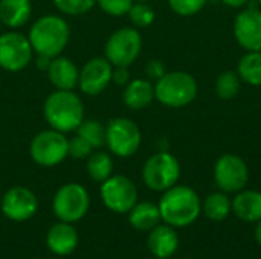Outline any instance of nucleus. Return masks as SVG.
<instances>
[{"instance_id":"obj_7","label":"nucleus","mask_w":261,"mask_h":259,"mask_svg":"<svg viewBox=\"0 0 261 259\" xmlns=\"http://www.w3.org/2000/svg\"><path fill=\"white\" fill-rule=\"evenodd\" d=\"M141 130L128 118H115L106 127V145L118 157H130L141 147Z\"/></svg>"},{"instance_id":"obj_31","label":"nucleus","mask_w":261,"mask_h":259,"mask_svg":"<svg viewBox=\"0 0 261 259\" xmlns=\"http://www.w3.org/2000/svg\"><path fill=\"white\" fill-rule=\"evenodd\" d=\"M96 3L106 14L113 17H121L128 14L133 0H96Z\"/></svg>"},{"instance_id":"obj_15","label":"nucleus","mask_w":261,"mask_h":259,"mask_svg":"<svg viewBox=\"0 0 261 259\" xmlns=\"http://www.w3.org/2000/svg\"><path fill=\"white\" fill-rule=\"evenodd\" d=\"M234 37L237 43L251 50H261V11L251 6L234 20Z\"/></svg>"},{"instance_id":"obj_17","label":"nucleus","mask_w":261,"mask_h":259,"mask_svg":"<svg viewBox=\"0 0 261 259\" xmlns=\"http://www.w3.org/2000/svg\"><path fill=\"white\" fill-rule=\"evenodd\" d=\"M46 244L49 250L55 255H70L78 246V232L75 231L72 223L60 221L49 229L46 235Z\"/></svg>"},{"instance_id":"obj_10","label":"nucleus","mask_w":261,"mask_h":259,"mask_svg":"<svg viewBox=\"0 0 261 259\" xmlns=\"http://www.w3.org/2000/svg\"><path fill=\"white\" fill-rule=\"evenodd\" d=\"M101 198L112 212L128 214L138 203V189L128 177L110 176L101 185Z\"/></svg>"},{"instance_id":"obj_37","label":"nucleus","mask_w":261,"mask_h":259,"mask_svg":"<svg viewBox=\"0 0 261 259\" xmlns=\"http://www.w3.org/2000/svg\"><path fill=\"white\" fill-rule=\"evenodd\" d=\"M133 2H139V3H147L148 0H133Z\"/></svg>"},{"instance_id":"obj_8","label":"nucleus","mask_w":261,"mask_h":259,"mask_svg":"<svg viewBox=\"0 0 261 259\" xmlns=\"http://www.w3.org/2000/svg\"><path fill=\"white\" fill-rule=\"evenodd\" d=\"M90 197L84 186L78 183H67L61 186L54 197V214L60 221H80L89 211Z\"/></svg>"},{"instance_id":"obj_35","label":"nucleus","mask_w":261,"mask_h":259,"mask_svg":"<svg viewBox=\"0 0 261 259\" xmlns=\"http://www.w3.org/2000/svg\"><path fill=\"white\" fill-rule=\"evenodd\" d=\"M226 6H231V8H242L245 6L246 3H249V0H222Z\"/></svg>"},{"instance_id":"obj_16","label":"nucleus","mask_w":261,"mask_h":259,"mask_svg":"<svg viewBox=\"0 0 261 259\" xmlns=\"http://www.w3.org/2000/svg\"><path fill=\"white\" fill-rule=\"evenodd\" d=\"M147 246L150 253L158 259L171 258L179 247L177 232L170 224H158L150 231Z\"/></svg>"},{"instance_id":"obj_20","label":"nucleus","mask_w":261,"mask_h":259,"mask_svg":"<svg viewBox=\"0 0 261 259\" xmlns=\"http://www.w3.org/2000/svg\"><path fill=\"white\" fill-rule=\"evenodd\" d=\"M124 104L132 110H142L154 99V85L142 78L133 79L125 85Z\"/></svg>"},{"instance_id":"obj_2","label":"nucleus","mask_w":261,"mask_h":259,"mask_svg":"<svg viewBox=\"0 0 261 259\" xmlns=\"http://www.w3.org/2000/svg\"><path fill=\"white\" fill-rule=\"evenodd\" d=\"M43 113L54 130L70 133L84 121V104L72 90H57L46 98Z\"/></svg>"},{"instance_id":"obj_27","label":"nucleus","mask_w":261,"mask_h":259,"mask_svg":"<svg viewBox=\"0 0 261 259\" xmlns=\"http://www.w3.org/2000/svg\"><path fill=\"white\" fill-rule=\"evenodd\" d=\"M76 131L78 136L86 139L93 148H101L106 145V127L95 119H84Z\"/></svg>"},{"instance_id":"obj_4","label":"nucleus","mask_w":261,"mask_h":259,"mask_svg":"<svg viewBox=\"0 0 261 259\" xmlns=\"http://www.w3.org/2000/svg\"><path fill=\"white\" fill-rule=\"evenodd\" d=\"M197 96V81L188 72H167L154 84V98L165 107L182 108Z\"/></svg>"},{"instance_id":"obj_38","label":"nucleus","mask_w":261,"mask_h":259,"mask_svg":"<svg viewBox=\"0 0 261 259\" xmlns=\"http://www.w3.org/2000/svg\"><path fill=\"white\" fill-rule=\"evenodd\" d=\"M258 3H260V5H261V0H258Z\"/></svg>"},{"instance_id":"obj_11","label":"nucleus","mask_w":261,"mask_h":259,"mask_svg":"<svg viewBox=\"0 0 261 259\" xmlns=\"http://www.w3.org/2000/svg\"><path fill=\"white\" fill-rule=\"evenodd\" d=\"M214 180L223 192H239L249 182V168L237 154H223L214 165Z\"/></svg>"},{"instance_id":"obj_29","label":"nucleus","mask_w":261,"mask_h":259,"mask_svg":"<svg viewBox=\"0 0 261 259\" xmlns=\"http://www.w3.org/2000/svg\"><path fill=\"white\" fill-rule=\"evenodd\" d=\"M57 9L67 15H81L89 12L96 0H54Z\"/></svg>"},{"instance_id":"obj_21","label":"nucleus","mask_w":261,"mask_h":259,"mask_svg":"<svg viewBox=\"0 0 261 259\" xmlns=\"http://www.w3.org/2000/svg\"><path fill=\"white\" fill-rule=\"evenodd\" d=\"M162 220L159 206L151 202H141L136 203L132 211L128 212V221L130 224L141 232H150L153 227L159 224Z\"/></svg>"},{"instance_id":"obj_34","label":"nucleus","mask_w":261,"mask_h":259,"mask_svg":"<svg viewBox=\"0 0 261 259\" xmlns=\"http://www.w3.org/2000/svg\"><path fill=\"white\" fill-rule=\"evenodd\" d=\"M130 79V73H128V67H115L113 73H112V81L118 85H127Z\"/></svg>"},{"instance_id":"obj_5","label":"nucleus","mask_w":261,"mask_h":259,"mask_svg":"<svg viewBox=\"0 0 261 259\" xmlns=\"http://www.w3.org/2000/svg\"><path fill=\"white\" fill-rule=\"evenodd\" d=\"M180 177V163L168 151H159L148 157L142 168L144 183L158 192L173 188Z\"/></svg>"},{"instance_id":"obj_30","label":"nucleus","mask_w":261,"mask_h":259,"mask_svg":"<svg viewBox=\"0 0 261 259\" xmlns=\"http://www.w3.org/2000/svg\"><path fill=\"white\" fill-rule=\"evenodd\" d=\"M208 0H168L170 8L182 17H191L200 12Z\"/></svg>"},{"instance_id":"obj_23","label":"nucleus","mask_w":261,"mask_h":259,"mask_svg":"<svg viewBox=\"0 0 261 259\" xmlns=\"http://www.w3.org/2000/svg\"><path fill=\"white\" fill-rule=\"evenodd\" d=\"M237 73L242 81L255 87L261 85V50L245 53L239 61Z\"/></svg>"},{"instance_id":"obj_1","label":"nucleus","mask_w":261,"mask_h":259,"mask_svg":"<svg viewBox=\"0 0 261 259\" xmlns=\"http://www.w3.org/2000/svg\"><path fill=\"white\" fill-rule=\"evenodd\" d=\"M158 206L165 224L173 227L193 224L202 212V202L197 192L193 188L182 185H174L167 189Z\"/></svg>"},{"instance_id":"obj_24","label":"nucleus","mask_w":261,"mask_h":259,"mask_svg":"<svg viewBox=\"0 0 261 259\" xmlns=\"http://www.w3.org/2000/svg\"><path fill=\"white\" fill-rule=\"evenodd\" d=\"M202 209L211 221H223L232 211V205L226 192H213L202 203Z\"/></svg>"},{"instance_id":"obj_13","label":"nucleus","mask_w":261,"mask_h":259,"mask_svg":"<svg viewBox=\"0 0 261 259\" xmlns=\"http://www.w3.org/2000/svg\"><path fill=\"white\" fill-rule=\"evenodd\" d=\"M2 212L12 221H26L32 218L38 209V200L35 194L23 186L11 188L2 197Z\"/></svg>"},{"instance_id":"obj_6","label":"nucleus","mask_w":261,"mask_h":259,"mask_svg":"<svg viewBox=\"0 0 261 259\" xmlns=\"http://www.w3.org/2000/svg\"><path fill=\"white\" fill-rule=\"evenodd\" d=\"M142 50L141 34L135 27H122L113 32L104 47L106 58L115 67L132 66Z\"/></svg>"},{"instance_id":"obj_28","label":"nucleus","mask_w":261,"mask_h":259,"mask_svg":"<svg viewBox=\"0 0 261 259\" xmlns=\"http://www.w3.org/2000/svg\"><path fill=\"white\" fill-rule=\"evenodd\" d=\"M128 18L136 27H147L154 21V11L147 3H133L128 11Z\"/></svg>"},{"instance_id":"obj_22","label":"nucleus","mask_w":261,"mask_h":259,"mask_svg":"<svg viewBox=\"0 0 261 259\" xmlns=\"http://www.w3.org/2000/svg\"><path fill=\"white\" fill-rule=\"evenodd\" d=\"M32 12L29 0H0V21L9 27L23 26Z\"/></svg>"},{"instance_id":"obj_18","label":"nucleus","mask_w":261,"mask_h":259,"mask_svg":"<svg viewBox=\"0 0 261 259\" xmlns=\"http://www.w3.org/2000/svg\"><path fill=\"white\" fill-rule=\"evenodd\" d=\"M47 76L57 90H72L78 84L80 72L69 58L55 56L49 64Z\"/></svg>"},{"instance_id":"obj_3","label":"nucleus","mask_w":261,"mask_h":259,"mask_svg":"<svg viewBox=\"0 0 261 259\" xmlns=\"http://www.w3.org/2000/svg\"><path fill=\"white\" fill-rule=\"evenodd\" d=\"M70 31L64 18L58 15H44L32 24L28 38L37 55L55 58L66 47Z\"/></svg>"},{"instance_id":"obj_39","label":"nucleus","mask_w":261,"mask_h":259,"mask_svg":"<svg viewBox=\"0 0 261 259\" xmlns=\"http://www.w3.org/2000/svg\"><path fill=\"white\" fill-rule=\"evenodd\" d=\"M0 202H2V200H0Z\"/></svg>"},{"instance_id":"obj_14","label":"nucleus","mask_w":261,"mask_h":259,"mask_svg":"<svg viewBox=\"0 0 261 259\" xmlns=\"http://www.w3.org/2000/svg\"><path fill=\"white\" fill-rule=\"evenodd\" d=\"M113 66L107 58H92L80 72L78 84L83 93L95 96L107 89L112 81Z\"/></svg>"},{"instance_id":"obj_36","label":"nucleus","mask_w":261,"mask_h":259,"mask_svg":"<svg viewBox=\"0 0 261 259\" xmlns=\"http://www.w3.org/2000/svg\"><path fill=\"white\" fill-rule=\"evenodd\" d=\"M255 240H257V243L261 246V220L258 221L257 227H255Z\"/></svg>"},{"instance_id":"obj_32","label":"nucleus","mask_w":261,"mask_h":259,"mask_svg":"<svg viewBox=\"0 0 261 259\" xmlns=\"http://www.w3.org/2000/svg\"><path fill=\"white\" fill-rule=\"evenodd\" d=\"M92 150L93 147L86 140L83 139L81 136H73L72 139H69V156L75 157V159H86L92 154Z\"/></svg>"},{"instance_id":"obj_25","label":"nucleus","mask_w":261,"mask_h":259,"mask_svg":"<svg viewBox=\"0 0 261 259\" xmlns=\"http://www.w3.org/2000/svg\"><path fill=\"white\" fill-rule=\"evenodd\" d=\"M113 162L112 157L104 151H96L87 159V172L95 182H104L112 176Z\"/></svg>"},{"instance_id":"obj_9","label":"nucleus","mask_w":261,"mask_h":259,"mask_svg":"<svg viewBox=\"0 0 261 259\" xmlns=\"http://www.w3.org/2000/svg\"><path fill=\"white\" fill-rule=\"evenodd\" d=\"M69 139L57 130H44L38 133L29 147L32 160L40 166H55L69 156Z\"/></svg>"},{"instance_id":"obj_26","label":"nucleus","mask_w":261,"mask_h":259,"mask_svg":"<svg viewBox=\"0 0 261 259\" xmlns=\"http://www.w3.org/2000/svg\"><path fill=\"white\" fill-rule=\"evenodd\" d=\"M240 92V76L237 72H222L216 79V93L220 99H234Z\"/></svg>"},{"instance_id":"obj_19","label":"nucleus","mask_w":261,"mask_h":259,"mask_svg":"<svg viewBox=\"0 0 261 259\" xmlns=\"http://www.w3.org/2000/svg\"><path fill=\"white\" fill-rule=\"evenodd\" d=\"M232 212L246 223H258L261 220V192L255 189L239 191L231 202Z\"/></svg>"},{"instance_id":"obj_12","label":"nucleus","mask_w":261,"mask_h":259,"mask_svg":"<svg viewBox=\"0 0 261 259\" xmlns=\"http://www.w3.org/2000/svg\"><path fill=\"white\" fill-rule=\"evenodd\" d=\"M32 46L29 38L20 32H6L0 35V67L9 72L24 69L32 60Z\"/></svg>"},{"instance_id":"obj_33","label":"nucleus","mask_w":261,"mask_h":259,"mask_svg":"<svg viewBox=\"0 0 261 259\" xmlns=\"http://www.w3.org/2000/svg\"><path fill=\"white\" fill-rule=\"evenodd\" d=\"M145 72L150 78H154V79H159L162 78L165 73H167V69H165V64L159 60H150L145 66Z\"/></svg>"}]
</instances>
